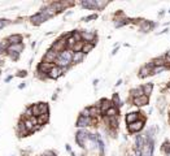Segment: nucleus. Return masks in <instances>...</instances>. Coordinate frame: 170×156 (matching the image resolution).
<instances>
[{
    "label": "nucleus",
    "mask_w": 170,
    "mask_h": 156,
    "mask_svg": "<svg viewBox=\"0 0 170 156\" xmlns=\"http://www.w3.org/2000/svg\"><path fill=\"white\" fill-rule=\"evenodd\" d=\"M11 23H12V21H9V20H5V18H0V29H4L5 26L11 25Z\"/></svg>",
    "instance_id": "obj_42"
},
{
    "label": "nucleus",
    "mask_w": 170,
    "mask_h": 156,
    "mask_svg": "<svg viewBox=\"0 0 170 156\" xmlns=\"http://www.w3.org/2000/svg\"><path fill=\"white\" fill-rule=\"evenodd\" d=\"M95 106H96L98 108H100V111H101V113H103V115L105 113L108 109H110L112 107H114L113 103H112V100H110V99H107V98H103V99H100L99 101H96Z\"/></svg>",
    "instance_id": "obj_7"
},
{
    "label": "nucleus",
    "mask_w": 170,
    "mask_h": 156,
    "mask_svg": "<svg viewBox=\"0 0 170 156\" xmlns=\"http://www.w3.org/2000/svg\"><path fill=\"white\" fill-rule=\"evenodd\" d=\"M35 46H37V42H32L31 43V48H35Z\"/></svg>",
    "instance_id": "obj_55"
},
{
    "label": "nucleus",
    "mask_w": 170,
    "mask_h": 156,
    "mask_svg": "<svg viewBox=\"0 0 170 156\" xmlns=\"http://www.w3.org/2000/svg\"><path fill=\"white\" fill-rule=\"evenodd\" d=\"M58 57V54L56 51H53L52 48H48L46 51V54L43 56V60L42 61H44V63H48V64H55L56 63V60Z\"/></svg>",
    "instance_id": "obj_8"
},
{
    "label": "nucleus",
    "mask_w": 170,
    "mask_h": 156,
    "mask_svg": "<svg viewBox=\"0 0 170 156\" xmlns=\"http://www.w3.org/2000/svg\"><path fill=\"white\" fill-rule=\"evenodd\" d=\"M142 89H143V92H144L146 96H151V94L153 92V83H151V82L144 83L142 86Z\"/></svg>",
    "instance_id": "obj_25"
},
{
    "label": "nucleus",
    "mask_w": 170,
    "mask_h": 156,
    "mask_svg": "<svg viewBox=\"0 0 170 156\" xmlns=\"http://www.w3.org/2000/svg\"><path fill=\"white\" fill-rule=\"evenodd\" d=\"M0 55H7V54H4V52H2V49H0Z\"/></svg>",
    "instance_id": "obj_59"
},
{
    "label": "nucleus",
    "mask_w": 170,
    "mask_h": 156,
    "mask_svg": "<svg viewBox=\"0 0 170 156\" xmlns=\"http://www.w3.org/2000/svg\"><path fill=\"white\" fill-rule=\"evenodd\" d=\"M146 144V137L144 135H137L134 139V150L140 151L143 148V146Z\"/></svg>",
    "instance_id": "obj_14"
},
{
    "label": "nucleus",
    "mask_w": 170,
    "mask_h": 156,
    "mask_svg": "<svg viewBox=\"0 0 170 156\" xmlns=\"http://www.w3.org/2000/svg\"><path fill=\"white\" fill-rule=\"evenodd\" d=\"M25 49V43H21V44H13V46H9L7 49V52H14V54H18L21 55V52Z\"/></svg>",
    "instance_id": "obj_23"
},
{
    "label": "nucleus",
    "mask_w": 170,
    "mask_h": 156,
    "mask_svg": "<svg viewBox=\"0 0 170 156\" xmlns=\"http://www.w3.org/2000/svg\"><path fill=\"white\" fill-rule=\"evenodd\" d=\"M90 132L87 129H78L77 133H75V142L81 147V148H84V144H86L87 139L90 138Z\"/></svg>",
    "instance_id": "obj_2"
},
{
    "label": "nucleus",
    "mask_w": 170,
    "mask_h": 156,
    "mask_svg": "<svg viewBox=\"0 0 170 156\" xmlns=\"http://www.w3.org/2000/svg\"><path fill=\"white\" fill-rule=\"evenodd\" d=\"M139 120V112H129V113H126L125 116V121H126V124L129 125V124H132L135 122V121H138Z\"/></svg>",
    "instance_id": "obj_16"
},
{
    "label": "nucleus",
    "mask_w": 170,
    "mask_h": 156,
    "mask_svg": "<svg viewBox=\"0 0 170 156\" xmlns=\"http://www.w3.org/2000/svg\"><path fill=\"white\" fill-rule=\"evenodd\" d=\"M166 156H170V152H168V153H166Z\"/></svg>",
    "instance_id": "obj_60"
},
{
    "label": "nucleus",
    "mask_w": 170,
    "mask_h": 156,
    "mask_svg": "<svg viewBox=\"0 0 170 156\" xmlns=\"http://www.w3.org/2000/svg\"><path fill=\"white\" fill-rule=\"evenodd\" d=\"M144 125H146V120H138L135 122L127 125V132L130 134H138L144 129Z\"/></svg>",
    "instance_id": "obj_3"
},
{
    "label": "nucleus",
    "mask_w": 170,
    "mask_h": 156,
    "mask_svg": "<svg viewBox=\"0 0 170 156\" xmlns=\"http://www.w3.org/2000/svg\"><path fill=\"white\" fill-rule=\"evenodd\" d=\"M86 55L83 54V52H73V57H72V64L75 65V64H81Z\"/></svg>",
    "instance_id": "obj_18"
},
{
    "label": "nucleus",
    "mask_w": 170,
    "mask_h": 156,
    "mask_svg": "<svg viewBox=\"0 0 170 156\" xmlns=\"http://www.w3.org/2000/svg\"><path fill=\"white\" fill-rule=\"evenodd\" d=\"M81 116H83V117H90V109H88V107L84 108V109H82ZM90 118H91V117H90Z\"/></svg>",
    "instance_id": "obj_45"
},
{
    "label": "nucleus",
    "mask_w": 170,
    "mask_h": 156,
    "mask_svg": "<svg viewBox=\"0 0 170 156\" xmlns=\"http://www.w3.org/2000/svg\"><path fill=\"white\" fill-rule=\"evenodd\" d=\"M5 39L8 40V43H9V46L21 44V43H23V37L21 35V34H12V35L7 37Z\"/></svg>",
    "instance_id": "obj_13"
},
{
    "label": "nucleus",
    "mask_w": 170,
    "mask_h": 156,
    "mask_svg": "<svg viewBox=\"0 0 170 156\" xmlns=\"http://www.w3.org/2000/svg\"><path fill=\"white\" fill-rule=\"evenodd\" d=\"M58 57H61L64 60H66V61H70L72 63V57H73V52L70 49H65L62 52H60L58 54Z\"/></svg>",
    "instance_id": "obj_28"
},
{
    "label": "nucleus",
    "mask_w": 170,
    "mask_h": 156,
    "mask_svg": "<svg viewBox=\"0 0 170 156\" xmlns=\"http://www.w3.org/2000/svg\"><path fill=\"white\" fill-rule=\"evenodd\" d=\"M38 107L40 111V115H49V106L44 101H40L38 103Z\"/></svg>",
    "instance_id": "obj_30"
},
{
    "label": "nucleus",
    "mask_w": 170,
    "mask_h": 156,
    "mask_svg": "<svg viewBox=\"0 0 170 156\" xmlns=\"http://www.w3.org/2000/svg\"><path fill=\"white\" fill-rule=\"evenodd\" d=\"M49 5H51V8H52V9L55 11L56 14H57V13H61V12H64V11H66L65 7H64V4H62V2H53V3H51Z\"/></svg>",
    "instance_id": "obj_22"
},
{
    "label": "nucleus",
    "mask_w": 170,
    "mask_h": 156,
    "mask_svg": "<svg viewBox=\"0 0 170 156\" xmlns=\"http://www.w3.org/2000/svg\"><path fill=\"white\" fill-rule=\"evenodd\" d=\"M164 14H165V12H164V11H161V12H160V13H158V16H160V17H162V16H164Z\"/></svg>",
    "instance_id": "obj_56"
},
{
    "label": "nucleus",
    "mask_w": 170,
    "mask_h": 156,
    "mask_svg": "<svg viewBox=\"0 0 170 156\" xmlns=\"http://www.w3.org/2000/svg\"><path fill=\"white\" fill-rule=\"evenodd\" d=\"M0 64H2V60H0Z\"/></svg>",
    "instance_id": "obj_61"
},
{
    "label": "nucleus",
    "mask_w": 170,
    "mask_h": 156,
    "mask_svg": "<svg viewBox=\"0 0 170 156\" xmlns=\"http://www.w3.org/2000/svg\"><path fill=\"white\" fill-rule=\"evenodd\" d=\"M168 69H169V66H155L153 69H152V75H153V74H160V73L168 70Z\"/></svg>",
    "instance_id": "obj_33"
},
{
    "label": "nucleus",
    "mask_w": 170,
    "mask_h": 156,
    "mask_svg": "<svg viewBox=\"0 0 170 156\" xmlns=\"http://www.w3.org/2000/svg\"><path fill=\"white\" fill-rule=\"evenodd\" d=\"M90 117L91 118H99V117H103V113H101L100 108H98L96 106H90Z\"/></svg>",
    "instance_id": "obj_20"
},
{
    "label": "nucleus",
    "mask_w": 170,
    "mask_h": 156,
    "mask_svg": "<svg viewBox=\"0 0 170 156\" xmlns=\"http://www.w3.org/2000/svg\"><path fill=\"white\" fill-rule=\"evenodd\" d=\"M151 64L155 66H168V63H166V57L165 56H160V57H156L153 60H151Z\"/></svg>",
    "instance_id": "obj_19"
},
{
    "label": "nucleus",
    "mask_w": 170,
    "mask_h": 156,
    "mask_svg": "<svg viewBox=\"0 0 170 156\" xmlns=\"http://www.w3.org/2000/svg\"><path fill=\"white\" fill-rule=\"evenodd\" d=\"M138 75H139V78H147L148 75H152V68H149L148 64L143 65V66L139 69Z\"/></svg>",
    "instance_id": "obj_17"
},
{
    "label": "nucleus",
    "mask_w": 170,
    "mask_h": 156,
    "mask_svg": "<svg viewBox=\"0 0 170 156\" xmlns=\"http://www.w3.org/2000/svg\"><path fill=\"white\" fill-rule=\"evenodd\" d=\"M117 52H118V46H117V47H114V49L112 51V56H114V55L117 54Z\"/></svg>",
    "instance_id": "obj_49"
},
{
    "label": "nucleus",
    "mask_w": 170,
    "mask_h": 156,
    "mask_svg": "<svg viewBox=\"0 0 170 156\" xmlns=\"http://www.w3.org/2000/svg\"><path fill=\"white\" fill-rule=\"evenodd\" d=\"M26 75H28V70H25V69L23 70H18L17 74H16V77H20V78H25Z\"/></svg>",
    "instance_id": "obj_44"
},
{
    "label": "nucleus",
    "mask_w": 170,
    "mask_h": 156,
    "mask_svg": "<svg viewBox=\"0 0 170 156\" xmlns=\"http://www.w3.org/2000/svg\"><path fill=\"white\" fill-rule=\"evenodd\" d=\"M99 83V80H93V86H96Z\"/></svg>",
    "instance_id": "obj_57"
},
{
    "label": "nucleus",
    "mask_w": 170,
    "mask_h": 156,
    "mask_svg": "<svg viewBox=\"0 0 170 156\" xmlns=\"http://www.w3.org/2000/svg\"><path fill=\"white\" fill-rule=\"evenodd\" d=\"M55 66V64H48V63H44V61H40L37 66V70L42 72V73H44V74H48L49 70Z\"/></svg>",
    "instance_id": "obj_15"
},
{
    "label": "nucleus",
    "mask_w": 170,
    "mask_h": 156,
    "mask_svg": "<svg viewBox=\"0 0 170 156\" xmlns=\"http://www.w3.org/2000/svg\"><path fill=\"white\" fill-rule=\"evenodd\" d=\"M161 150H162L165 153L170 152V142H165V143L162 144V148H161Z\"/></svg>",
    "instance_id": "obj_43"
},
{
    "label": "nucleus",
    "mask_w": 170,
    "mask_h": 156,
    "mask_svg": "<svg viewBox=\"0 0 170 156\" xmlns=\"http://www.w3.org/2000/svg\"><path fill=\"white\" fill-rule=\"evenodd\" d=\"M16 133H17V135L18 137H28L30 133L28 132V129H26V126H25V124H23V121L20 118V121L17 122V125H16Z\"/></svg>",
    "instance_id": "obj_12"
},
{
    "label": "nucleus",
    "mask_w": 170,
    "mask_h": 156,
    "mask_svg": "<svg viewBox=\"0 0 170 156\" xmlns=\"http://www.w3.org/2000/svg\"><path fill=\"white\" fill-rule=\"evenodd\" d=\"M165 107H166V100L164 99V98H158L157 99V108L162 112L164 109H165Z\"/></svg>",
    "instance_id": "obj_34"
},
{
    "label": "nucleus",
    "mask_w": 170,
    "mask_h": 156,
    "mask_svg": "<svg viewBox=\"0 0 170 156\" xmlns=\"http://www.w3.org/2000/svg\"><path fill=\"white\" fill-rule=\"evenodd\" d=\"M169 115H170V111H169Z\"/></svg>",
    "instance_id": "obj_62"
},
{
    "label": "nucleus",
    "mask_w": 170,
    "mask_h": 156,
    "mask_svg": "<svg viewBox=\"0 0 170 156\" xmlns=\"http://www.w3.org/2000/svg\"><path fill=\"white\" fill-rule=\"evenodd\" d=\"M81 7L86 8V9H96L95 0H83V2H81Z\"/></svg>",
    "instance_id": "obj_24"
},
{
    "label": "nucleus",
    "mask_w": 170,
    "mask_h": 156,
    "mask_svg": "<svg viewBox=\"0 0 170 156\" xmlns=\"http://www.w3.org/2000/svg\"><path fill=\"white\" fill-rule=\"evenodd\" d=\"M72 13H73V12H72V11H68V12H66V13H65V16H70V14H72Z\"/></svg>",
    "instance_id": "obj_58"
},
{
    "label": "nucleus",
    "mask_w": 170,
    "mask_h": 156,
    "mask_svg": "<svg viewBox=\"0 0 170 156\" xmlns=\"http://www.w3.org/2000/svg\"><path fill=\"white\" fill-rule=\"evenodd\" d=\"M96 18H98V13H92V14H90V16L83 17V18H82V21H84V22H88V21L96 20Z\"/></svg>",
    "instance_id": "obj_40"
},
{
    "label": "nucleus",
    "mask_w": 170,
    "mask_h": 156,
    "mask_svg": "<svg viewBox=\"0 0 170 156\" xmlns=\"http://www.w3.org/2000/svg\"><path fill=\"white\" fill-rule=\"evenodd\" d=\"M43 129V126H40V125H35V127H34V133L35 132H39V130Z\"/></svg>",
    "instance_id": "obj_47"
},
{
    "label": "nucleus",
    "mask_w": 170,
    "mask_h": 156,
    "mask_svg": "<svg viewBox=\"0 0 170 156\" xmlns=\"http://www.w3.org/2000/svg\"><path fill=\"white\" fill-rule=\"evenodd\" d=\"M51 48H52L53 51H56L57 54H60V52H62V51H65L66 49V40L64 39V38H58V39H56L53 43H52V46H51Z\"/></svg>",
    "instance_id": "obj_10"
},
{
    "label": "nucleus",
    "mask_w": 170,
    "mask_h": 156,
    "mask_svg": "<svg viewBox=\"0 0 170 156\" xmlns=\"http://www.w3.org/2000/svg\"><path fill=\"white\" fill-rule=\"evenodd\" d=\"M112 103H113V106L114 107H117V108H121L122 106H123V101L121 100V98H120V95H118L117 92L116 94H113V96H112Z\"/></svg>",
    "instance_id": "obj_29"
},
{
    "label": "nucleus",
    "mask_w": 170,
    "mask_h": 156,
    "mask_svg": "<svg viewBox=\"0 0 170 156\" xmlns=\"http://www.w3.org/2000/svg\"><path fill=\"white\" fill-rule=\"evenodd\" d=\"M93 48H95V44H93V43H84L83 48H82V52H83L84 55H87V54H90Z\"/></svg>",
    "instance_id": "obj_32"
},
{
    "label": "nucleus",
    "mask_w": 170,
    "mask_h": 156,
    "mask_svg": "<svg viewBox=\"0 0 170 156\" xmlns=\"http://www.w3.org/2000/svg\"><path fill=\"white\" fill-rule=\"evenodd\" d=\"M57 98H58V95H57V92H55V94L52 95V100H56Z\"/></svg>",
    "instance_id": "obj_52"
},
{
    "label": "nucleus",
    "mask_w": 170,
    "mask_h": 156,
    "mask_svg": "<svg viewBox=\"0 0 170 156\" xmlns=\"http://www.w3.org/2000/svg\"><path fill=\"white\" fill-rule=\"evenodd\" d=\"M30 108L32 111V116L34 117H39L40 116V111H39V107H38V103L37 104H31Z\"/></svg>",
    "instance_id": "obj_35"
},
{
    "label": "nucleus",
    "mask_w": 170,
    "mask_h": 156,
    "mask_svg": "<svg viewBox=\"0 0 170 156\" xmlns=\"http://www.w3.org/2000/svg\"><path fill=\"white\" fill-rule=\"evenodd\" d=\"M72 37L75 39V42H82L81 30H73V31H72Z\"/></svg>",
    "instance_id": "obj_38"
},
{
    "label": "nucleus",
    "mask_w": 170,
    "mask_h": 156,
    "mask_svg": "<svg viewBox=\"0 0 170 156\" xmlns=\"http://www.w3.org/2000/svg\"><path fill=\"white\" fill-rule=\"evenodd\" d=\"M165 56H166V59H170V49L166 52V55H165Z\"/></svg>",
    "instance_id": "obj_54"
},
{
    "label": "nucleus",
    "mask_w": 170,
    "mask_h": 156,
    "mask_svg": "<svg viewBox=\"0 0 170 156\" xmlns=\"http://www.w3.org/2000/svg\"><path fill=\"white\" fill-rule=\"evenodd\" d=\"M131 22L137 23L139 30L142 33H149V31H152L157 26L156 22H152V21H148V20H143V18H139V20L135 18V20H131Z\"/></svg>",
    "instance_id": "obj_1"
},
{
    "label": "nucleus",
    "mask_w": 170,
    "mask_h": 156,
    "mask_svg": "<svg viewBox=\"0 0 170 156\" xmlns=\"http://www.w3.org/2000/svg\"><path fill=\"white\" fill-rule=\"evenodd\" d=\"M37 122L40 126H44L46 124L49 122V115H40L39 117H37Z\"/></svg>",
    "instance_id": "obj_31"
},
{
    "label": "nucleus",
    "mask_w": 170,
    "mask_h": 156,
    "mask_svg": "<svg viewBox=\"0 0 170 156\" xmlns=\"http://www.w3.org/2000/svg\"><path fill=\"white\" fill-rule=\"evenodd\" d=\"M81 35H82V42H83V43H93V44H96L98 34H96L95 31L81 30Z\"/></svg>",
    "instance_id": "obj_5"
},
{
    "label": "nucleus",
    "mask_w": 170,
    "mask_h": 156,
    "mask_svg": "<svg viewBox=\"0 0 170 156\" xmlns=\"http://www.w3.org/2000/svg\"><path fill=\"white\" fill-rule=\"evenodd\" d=\"M83 44H84L83 42H77V43H75V44L73 46V48H72V52H82Z\"/></svg>",
    "instance_id": "obj_37"
},
{
    "label": "nucleus",
    "mask_w": 170,
    "mask_h": 156,
    "mask_svg": "<svg viewBox=\"0 0 170 156\" xmlns=\"http://www.w3.org/2000/svg\"><path fill=\"white\" fill-rule=\"evenodd\" d=\"M42 156H57V153L55 151H52V150H48V151H44Z\"/></svg>",
    "instance_id": "obj_46"
},
{
    "label": "nucleus",
    "mask_w": 170,
    "mask_h": 156,
    "mask_svg": "<svg viewBox=\"0 0 170 156\" xmlns=\"http://www.w3.org/2000/svg\"><path fill=\"white\" fill-rule=\"evenodd\" d=\"M103 116H107V117H118V116H120V108L112 107L110 109H108Z\"/></svg>",
    "instance_id": "obj_27"
},
{
    "label": "nucleus",
    "mask_w": 170,
    "mask_h": 156,
    "mask_svg": "<svg viewBox=\"0 0 170 156\" xmlns=\"http://www.w3.org/2000/svg\"><path fill=\"white\" fill-rule=\"evenodd\" d=\"M25 87H26V82H22V83L18 86V89H20V90H22V89H25Z\"/></svg>",
    "instance_id": "obj_48"
},
{
    "label": "nucleus",
    "mask_w": 170,
    "mask_h": 156,
    "mask_svg": "<svg viewBox=\"0 0 170 156\" xmlns=\"http://www.w3.org/2000/svg\"><path fill=\"white\" fill-rule=\"evenodd\" d=\"M12 78H13V75H8V77L5 78V82H9V81L12 80Z\"/></svg>",
    "instance_id": "obj_51"
},
{
    "label": "nucleus",
    "mask_w": 170,
    "mask_h": 156,
    "mask_svg": "<svg viewBox=\"0 0 170 156\" xmlns=\"http://www.w3.org/2000/svg\"><path fill=\"white\" fill-rule=\"evenodd\" d=\"M47 20H49V17L46 14V13H43V12H38V13H35V14H32L31 17H30V22L34 25V26H39V25H42L43 22H46Z\"/></svg>",
    "instance_id": "obj_6"
},
{
    "label": "nucleus",
    "mask_w": 170,
    "mask_h": 156,
    "mask_svg": "<svg viewBox=\"0 0 170 156\" xmlns=\"http://www.w3.org/2000/svg\"><path fill=\"white\" fill-rule=\"evenodd\" d=\"M65 148H66V151H68V152H72V147H70V144H66V146H65Z\"/></svg>",
    "instance_id": "obj_50"
},
{
    "label": "nucleus",
    "mask_w": 170,
    "mask_h": 156,
    "mask_svg": "<svg viewBox=\"0 0 170 156\" xmlns=\"http://www.w3.org/2000/svg\"><path fill=\"white\" fill-rule=\"evenodd\" d=\"M131 23V18H127L123 12H117L114 14V26L116 28H122L125 25Z\"/></svg>",
    "instance_id": "obj_4"
},
{
    "label": "nucleus",
    "mask_w": 170,
    "mask_h": 156,
    "mask_svg": "<svg viewBox=\"0 0 170 156\" xmlns=\"http://www.w3.org/2000/svg\"><path fill=\"white\" fill-rule=\"evenodd\" d=\"M130 99H135V98H140L144 95L143 92V89H142V86H138V87H134L130 90Z\"/></svg>",
    "instance_id": "obj_21"
},
{
    "label": "nucleus",
    "mask_w": 170,
    "mask_h": 156,
    "mask_svg": "<svg viewBox=\"0 0 170 156\" xmlns=\"http://www.w3.org/2000/svg\"><path fill=\"white\" fill-rule=\"evenodd\" d=\"M130 103L132 106L138 107V108H142V107H146L149 104V96H146V95H143L140 98H135V99H129Z\"/></svg>",
    "instance_id": "obj_11"
},
{
    "label": "nucleus",
    "mask_w": 170,
    "mask_h": 156,
    "mask_svg": "<svg viewBox=\"0 0 170 156\" xmlns=\"http://www.w3.org/2000/svg\"><path fill=\"white\" fill-rule=\"evenodd\" d=\"M120 85H122V80H118L117 83H116V86H120Z\"/></svg>",
    "instance_id": "obj_53"
},
{
    "label": "nucleus",
    "mask_w": 170,
    "mask_h": 156,
    "mask_svg": "<svg viewBox=\"0 0 170 156\" xmlns=\"http://www.w3.org/2000/svg\"><path fill=\"white\" fill-rule=\"evenodd\" d=\"M7 56L9 57L11 60H13V61H17V60L20 59V55L18 54H14V52H7Z\"/></svg>",
    "instance_id": "obj_41"
},
{
    "label": "nucleus",
    "mask_w": 170,
    "mask_h": 156,
    "mask_svg": "<svg viewBox=\"0 0 170 156\" xmlns=\"http://www.w3.org/2000/svg\"><path fill=\"white\" fill-rule=\"evenodd\" d=\"M35 77L38 78V80H40V81L48 80V74H44V73H42V72H39V70H35Z\"/></svg>",
    "instance_id": "obj_39"
},
{
    "label": "nucleus",
    "mask_w": 170,
    "mask_h": 156,
    "mask_svg": "<svg viewBox=\"0 0 170 156\" xmlns=\"http://www.w3.org/2000/svg\"><path fill=\"white\" fill-rule=\"evenodd\" d=\"M169 13H170V9H169Z\"/></svg>",
    "instance_id": "obj_63"
},
{
    "label": "nucleus",
    "mask_w": 170,
    "mask_h": 156,
    "mask_svg": "<svg viewBox=\"0 0 170 156\" xmlns=\"http://www.w3.org/2000/svg\"><path fill=\"white\" fill-rule=\"evenodd\" d=\"M21 120L23 121L25 126H26V129H28V132H29L30 134H31V133H34V127H35V124H34L30 118H23L22 116H21Z\"/></svg>",
    "instance_id": "obj_26"
},
{
    "label": "nucleus",
    "mask_w": 170,
    "mask_h": 156,
    "mask_svg": "<svg viewBox=\"0 0 170 156\" xmlns=\"http://www.w3.org/2000/svg\"><path fill=\"white\" fill-rule=\"evenodd\" d=\"M65 72H66L65 69L55 65V66L49 70V73H48V80H58V78L62 77V75L65 74Z\"/></svg>",
    "instance_id": "obj_9"
},
{
    "label": "nucleus",
    "mask_w": 170,
    "mask_h": 156,
    "mask_svg": "<svg viewBox=\"0 0 170 156\" xmlns=\"http://www.w3.org/2000/svg\"><path fill=\"white\" fill-rule=\"evenodd\" d=\"M95 4H96V11H101L108 5V2H101V0H95Z\"/></svg>",
    "instance_id": "obj_36"
}]
</instances>
